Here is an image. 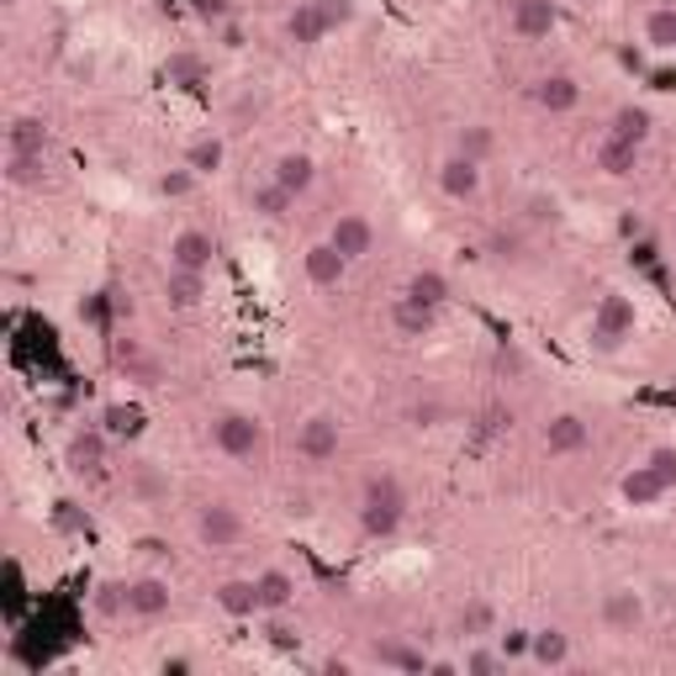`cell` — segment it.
Returning a JSON list of instances; mask_svg holds the SVG:
<instances>
[{"mask_svg": "<svg viewBox=\"0 0 676 676\" xmlns=\"http://www.w3.org/2000/svg\"><path fill=\"white\" fill-rule=\"evenodd\" d=\"M101 423H106V434L112 439H122V434H133V429H138V412L122 408V402H112V408L101 412Z\"/></svg>", "mask_w": 676, "mask_h": 676, "instance_id": "obj_40", "label": "cell"}, {"mask_svg": "<svg viewBox=\"0 0 676 676\" xmlns=\"http://www.w3.org/2000/svg\"><path fill=\"white\" fill-rule=\"evenodd\" d=\"M402 296H408V302H418V307H434V313H439V307L450 302V281H444L439 270H418Z\"/></svg>", "mask_w": 676, "mask_h": 676, "instance_id": "obj_27", "label": "cell"}, {"mask_svg": "<svg viewBox=\"0 0 676 676\" xmlns=\"http://www.w3.org/2000/svg\"><path fill=\"white\" fill-rule=\"evenodd\" d=\"M6 186L11 191H38L43 186V154H6Z\"/></svg>", "mask_w": 676, "mask_h": 676, "instance_id": "obj_29", "label": "cell"}, {"mask_svg": "<svg viewBox=\"0 0 676 676\" xmlns=\"http://www.w3.org/2000/svg\"><path fill=\"white\" fill-rule=\"evenodd\" d=\"M645 43L676 49V6H651V11H645Z\"/></svg>", "mask_w": 676, "mask_h": 676, "instance_id": "obj_32", "label": "cell"}, {"mask_svg": "<svg viewBox=\"0 0 676 676\" xmlns=\"http://www.w3.org/2000/svg\"><path fill=\"white\" fill-rule=\"evenodd\" d=\"M545 450L550 455H581L587 444H592V423L581 418V412H556L550 423H545Z\"/></svg>", "mask_w": 676, "mask_h": 676, "instance_id": "obj_7", "label": "cell"}, {"mask_svg": "<svg viewBox=\"0 0 676 676\" xmlns=\"http://www.w3.org/2000/svg\"><path fill=\"white\" fill-rule=\"evenodd\" d=\"M43 148H49V122L11 117V127H6V154H43Z\"/></svg>", "mask_w": 676, "mask_h": 676, "instance_id": "obj_24", "label": "cell"}, {"mask_svg": "<svg viewBox=\"0 0 676 676\" xmlns=\"http://www.w3.org/2000/svg\"><path fill=\"white\" fill-rule=\"evenodd\" d=\"M529 661L534 666H566V661H571V640H566L560 629H534Z\"/></svg>", "mask_w": 676, "mask_h": 676, "instance_id": "obj_26", "label": "cell"}, {"mask_svg": "<svg viewBox=\"0 0 676 676\" xmlns=\"http://www.w3.org/2000/svg\"><path fill=\"white\" fill-rule=\"evenodd\" d=\"M133 486H138V497H148V503H165L169 497V482L154 471V465H138V482Z\"/></svg>", "mask_w": 676, "mask_h": 676, "instance_id": "obj_41", "label": "cell"}, {"mask_svg": "<svg viewBox=\"0 0 676 676\" xmlns=\"http://www.w3.org/2000/svg\"><path fill=\"white\" fill-rule=\"evenodd\" d=\"M196 534L212 545V550H228V545H239L243 539V518H239V507H228V503H201L196 507Z\"/></svg>", "mask_w": 676, "mask_h": 676, "instance_id": "obj_6", "label": "cell"}, {"mask_svg": "<svg viewBox=\"0 0 676 676\" xmlns=\"http://www.w3.org/2000/svg\"><path fill=\"white\" fill-rule=\"evenodd\" d=\"M96 613L101 619H122V613H127V587H112V581H106L96 592Z\"/></svg>", "mask_w": 676, "mask_h": 676, "instance_id": "obj_42", "label": "cell"}, {"mask_svg": "<svg viewBox=\"0 0 676 676\" xmlns=\"http://www.w3.org/2000/svg\"><path fill=\"white\" fill-rule=\"evenodd\" d=\"M270 180H281L291 196H307L317 186V159L302 154V148H286V154L275 159V169H270Z\"/></svg>", "mask_w": 676, "mask_h": 676, "instance_id": "obj_14", "label": "cell"}, {"mask_svg": "<svg viewBox=\"0 0 676 676\" xmlns=\"http://www.w3.org/2000/svg\"><path fill=\"white\" fill-rule=\"evenodd\" d=\"M492 144H497V138H492V127L471 122V127H460V148H455V154H465V159H486V154H492Z\"/></svg>", "mask_w": 676, "mask_h": 676, "instance_id": "obj_35", "label": "cell"}, {"mask_svg": "<svg viewBox=\"0 0 676 676\" xmlns=\"http://www.w3.org/2000/svg\"><path fill=\"white\" fill-rule=\"evenodd\" d=\"M212 598H218V608L228 619H254V613H265V608H260V581L233 577V581H222Z\"/></svg>", "mask_w": 676, "mask_h": 676, "instance_id": "obj_18", "label": "cell"}, {"mask_svg": "<svg viewBox=\"0 0 676 676\" xmlns=\"http://www.w3.org/2000/svg\"><path fill=\"white\" fill-rule=\"evenodd\" d=\"M460 666H465V676H492V672H503V666H507V655L503 651H486V645H471Z\"/></svg>", "mask_w": 676, "mask_h": 676, "instance_id": "obj_36", "label": "cell"}, {"mask_svg": "<svg viewBox=\"0 0 676 676\" xmlns=\"http://www.w3.org/2000/svg\"><path fill=\"white\" fill-rule=\"evenodd\" d=\"M165 302H169V307H180V313L201 307V302H207V275H201V270L169 265V275H165Z\"/></svg>", "mask_w": 676, "mask_h": 676, "instance_id": "obj_16", "label": "cell"}, {"mask_svg": "<svg viewBox=\"0 0 676 676\" xmlns=\"http://www.w3.org/2000/svg\"><path fill=\"white\" fill-rule=\"evenodd\" d=\"M556 22H560L556 0H513V17H507L518 43H545L556 32Z\"/></svg>", "mask_w": 676, "mask_h": 676, "instance_id": "obj_5", "label": "cell"}, {"mask_svg": "<svg viewBox=\"0 0 676 676\" xmlns=\"http://www.w3.org/2000/svg\"><path fill=\"white\" fill-rule=\"evenodd\" d=\"M529 640H534V629H507V634H497V651H503L507 661H524V655H529Z\"/></svg>", "mask_w": 676, "mask_h": 676, "instance_id": "obj_43", "label": "cell"}, {"mask_svg": "<svg viewBox=\"0 0 676 676\" xmlns=\"http://www.w3.org/2000/svg\"><path fill=\"white\" fill-rule=\"evenodd\" d=\"M634 165H640V144H629L619 133H608L603 144H598V169H603V175L624 180V175H634Z\"/></svg>", "mask_w": 676, "mask_h": 676, "instance_id": "obj_22", "label": "cell"}, {"mask_svg": "<svg viewBox=\"0 0 676 676\" xmlns=\"http://www.w3.org/2000/svg\"><path fill=\"white\" fill-rule=\"evenodd\" d=\"M497 260H524V243H518V233H492V243H486Z\"/></svg>", "mask_w": 676, "mask_h": 676, "instance_id": "obj_49", "label": "cell"}, {"mask_svg": "<svg viewBox=\"0 0 676 676\" xmlns=\"http://www.w3.org/2000/svg\"><path fill=\"white\" fill-rule=\"evenodd\" d=\"M640 328V313H634V302H629L624 291H608L603 302H598V313H592V328H587V344H592V355H619L629 338Z\"/></svg>", "mask_w": 676, "mask_h": 676, "instance_id": "obj_2", "label": "cell"}, {"mask_svg": "<svg viewBox=\"0 0 676 676\" xmlns=\"http://www.w3.org/2000/svg\"><path fill=\"white\" fill-rule=\"evenodd\" d=\"M212 439H218V450L228 460H260V450H265V429H260V418H254V412H239V408L218 412Z\"/></svg>", "mask_w": 676, "mask_h": 676, "instance_id": "obj_3", "label": "cell"}, {"mask_svg": "<svg viewBox=\"0 0 676 676\" xmlns=\"http://www.w3.org/2000/svg\"><path fill=\"white\" fill-rule=\"evenodd\" d=\"M169 581L159 577H138V581H127V613L133 619H165L169 613Z\"/></svg>", "mask_w": 676, "mask_h": 676, "instance_id": "obj_11", "label": "cell"}, {"mask_svg": "<svg viewBox=\"0 0 676 676\" xmlns=\"http://www.w3.org/2000/svg\"><path fill=\"white\" fill-rule=\"evenodd\" d=\"M201 180L191 165L186 169H169V175H159V196H169V201H180V196H191V186Z\"/></svg>", "mask_w": 676, "mask_h": 676, "instance_id": "obj_38", "label": "cell"}, {"mask_svg": "<svg viewBox=\"0 0 676 676\" xmlns=\"http://www.w3.org/2000/svg\"><path fill=\"white\" fill-rule=\"evenodd\" d=\"M370 661L387 666V672H429V655L412 651L408 640H370Z\"/></svg>", "mask_w": 676, "mask_h": 676, "instance_id": "obj_19", "label": "cell"}, {"mask_svg": "<svg viewBox=\"0 0 676 676\" xmlns=\"http://www.w3.org/2000/svg\"><path fill=\"white\" fill-rule=\"evenodd\" d=\"M53 524H59L64 534H85V529H91V524H85V513H80L74 503H59V507H53Z\"/></svg>", "mask_w": 676, "mask_h": 676, "instance_id": "obj_48", "label": "cell"}, {"mask_svg": "<svg viewBox=\"0 0 676 676\" xmlns=\"http://www.w3.org/2000/svg\"><path fill=\"white\" fill-rule=\"evenodd\" d=\"M317 17H323V27L328 32H338V27H355V17H360V0H313Z\"/></svg>", "mask_w": 676, "mask_h": 676, "instance_id": "obj_34", "label": "cell"}, {"mask_svg": "<svg viewBox=\"0 0 676 676\" xmlns=\"http://www.w3.org/2000/svg\"><path fill=\"white\" fill-rule=\"evenodd\" d=\"M291 201H296V196H291L281 180H265V186H254V191H249V207H254V212H260L265 222H281V218H286Z\"/></svg>", "mask_w": 676, "mask_h": 676, "instance_id": "obj_28", "label": "cell"}, {"mask_svg": "<svg viewBox=\"0 0 676 676\" xmlns=\"http://www.w3.org/2000/svg\"><path fill=\"white\" fill-rule=\"evenodd\" d=\"M302 270H307V281H313V286H338V281H344V270H349V260H344V254H338L334 243L323 239V243H313V249H307V254H302Z\"/></svg>", "mask_w": 676, "mask_h": 676, "instance_id": "obj_15", "label": "cell"}, {"mask_svg": "<svg viewBox=\"0 0 676 676\" xmlns=\"http://www.w3.org/2000/svg\"><path fill=\"white\" fill-rule=\"evenodd\" d=\"M165 80H169V85H180V91H196V85L207 80V64H201L196 53H169V59H165Z\"/></svg>", "mask_w": 676, "mask_h": 676, "instance_id": "obj_30", "label": "cell"}, {"mask_svg": "<svg viewBox=\"0 0 676 676\" xmlns=\"http://www.w3.org/2000/svg\"><path fill=\"white\" fill-rule=\"evenodd\" d=\"M212 260H218V239L212 233H201V228H180L175 239H169V265L180 270H212Z\"/></svg>", "mask_w": 676, "mask_h": 676, "instance_id": "obj_8", "label": "cell"}, {"mask_svg": "<svg viewBox=\"0 0 676 676\" xmlns=\"http://www.w3.org/2000/svg\"><path fill=\"white\" fill-rule=\"evenodd\" d=\"M0 6H22V0H0Z\"/></svg>", "mask_w": 676, "mask_h": 676, "instance_id": "obj_54", "label": "cell"}, {"mask_svg": "<svg viewBox=\"0 0 676 676\" xmlns=\"http://www.w3.org/2000/svg\"><path fill=\"white\" fill-rule=\"evenodd\" d=\"M286 38L296 43V49H317V43L328 38V27H323V17H317L313 0H302V6L286 17Z\"/></svg>", "mask_w": 676, "mask_h": 676, "instance_id": "obj_25", "label": "cell"}, {"mask_svg": "<svg viewBox=\"0 0 676 676\" xmlns=\"http://www.w3.org/2000/svg\"><path fill=\"white\" fill-rule=\"evenodd\" d=\"M434 307H418V302H408V296H397L391 302V334L408 338V344H418V338L434 334Z\"/></svg>", "mask_w": 676, "mask_h": 676, "instance_id": "obj_17", "label": "cell"}, {"mask_svg": "<svg viewBox=\"0 0 676 676\" xmlns=\"http://www.w3.org/2000/svg\"><path fill=\"white\" fill-rule=\"evenodd\" d=\"M507 429H513V408L497 402V408L482 412V439H497V434H507Z\"/></svg>", "mask_w": 676, "mask_h": 676, "instance_id": "obj_46", "label": "cell"}, {"mask_svg": "<svg viewBox=\"0 0 676 676\" xmlns=\"http://www.w3.org/2000/svg\"><path fill=\"white\" fill-rule=\"evenodd\" d=\"M577 101H581V85L571 74H545V80L534 85V106H539V112H571Z\"/></svg>", "mask_w": 676, "mask_h": 676, "instance_id": "obj_20", "label": "cell"}, {"mask_svg": "<svg viewBox=\"0 0 676 676\" xmlns=\"http://www.w3.org/2000/svg\"><path fill=\"white\" fill-rule=\"evenodd\" d=\"M260 608L265 613H286L291 603H296V577L291 571H281V566H270V571H260Z\"/></svg>", "mask_w": 676, "mask_h": 676, "instance_id": "obj_23", "label": "cell"}, {"mask_svg": "<svg viewBox=\"0 0 676 676\" xmlns=\"http://www.w3.org/2000/svg\"><path fill=\"white\" fill-rule=\"evenodd\" d=\"M222 154H228L222 138L218 133H207V138H196V144L186 148V165H191L196 175H212V169H222Z\"/></svg>", "mask_w": 676, "mask_h": 676, "instance_id": "obj_33", "label": "cell"}, {"mask_svg": "<svg viewBox=\"0 0 676 676\" xmlns=\"http://www.w3.org/2000/svg\"><path fill=\"white\" fill-rule=\"evenodd\" d=\"M492 624H497V613H492V603H471V608H460V634L482 640V634H492Z\"/></svg>", "mask_w": 676, "mask_h": 676, "instance_id": "obj_37", "label": "cell"}, {"mask_svg": "<svg viewBox=\"0 0 676 676\" xmlns=\"http://www.w3.org/2000/svg\"><path fill=\"white\" fill-rule=\"evenodd\" d=\"M222 43H228V49H243V32L228 22V27H222Z\"/></svg>", "mask_w": 676, "mask_h": 676, "instance_id": "obj_53", "label": "cell"}, {"mask_svg": "<svg viewBox=\"0 0 676 676\" xmlns=\"http://www.w3.org/2000/svg\"><path fill=\"white\" fill-rule=\"evenodd\" d=\"M338 444H344V429H338L334 412H313L307 423H302V434H296V455L307 460V465H328L338 455Z\"/></svg>", "mask_w": 676, "mask_h": 676, "instance_id": "obj_4", "label": "cell"}, {"mask_svg": "<svg viewBox=\"0 0 676 676\" xmlns=\"http://www.w3.org/2000/svg\"><path fill=\"white\" fill-rule=\"evenodd\" d=\"M106 429H80L70 439V471L74 476H101L106 471Z\"/></svg>", "mask_w": 676, "mask_h": 676, "instance_id": "obj_13", "label": "cell"}, {"mask_svg": "<svg viewBox=\"0 0 676 676\" xmlns=\"http://www.w3.org/2000/svg\"><path fill=\"white\" fill-rule=\"evenodd\" d=\"M603 624L613 629V634H634V629L645 624V598H640L634 587L608 592V598H603Z\"/></svg>", "mask_w": 676, "mask_h": 676, "instance_id": "obj_12", "label": "cell"}, {"mask_svg": "<svg viewBox=\"0 0 676 676\" xmlns=\"http://www.w3.org/2000/svg\"><path fill=\"white\" fill-rule=\"evenodd\" d=\"M191 6L201 22H228V11H233V0H191Z\"/></svg>", "mask_w": 676, "mask_h": 676, "instance_id": "obj_50", "label": "cell"}, {"mask_svg": "<svg viewBox=\"0 0 676 676\" xmlns=\"http://www.w3.org/2000/svg\"><path fill=\"white\" fill-rule=\"evenodd\" d=\"M408 418L418 423V429H434L439 418H444V402H439V397H418V402L408 408Z\"/></svg>", "mask_w": 676, "mask_h": 676, "instance_id": "obj_44", "label": "cell"}, {"mask_svg": "<svg viewBox=\"0 0 676 676\" xmlns=\"http://www.w3.org/2000/svg\"><path fill=\"white\" fill-rule=\"evenodd\" d=\"M328 243H334L338 254H344V260L355 265V260H365V254L376 249V228H370V218H360V212H344V218L334 222Z\"/></svg>", "mask_w": 676, "mask_h": 676, "instance_id": "obj_10", "label": "cell"}, {"mask_svg": "<svg viewBox=\"0 0 676 676\" xmlns=\"http://www.w3.org/2000/svg\"><path fill=\"white\" fill-rule=\"evenodd\" d=\"M608 133H619V138H629V144L645 148V138H651V112H645V106H619Z\"/></svg>", "mask_w": 676, "mask_h": 676, "instance_id": "obj_31", "label": "cell"}, {"mask_svg": "<svg viewBox=\"0 0 676 676\" xmlns=\"http://www.w3.org/2000/svg\"><path fill=\"white\" fill-rule=\"evenodd\" d=\"M529 222H539V228H556V222H560L556 196H529Z\"/></svg>", "mask_w": 676, "mask_h": 676, "instance_id": "obj_47", "label": "cell"}, {"mask_svg": "<svg viewBox=\"0 0 676 676\" xmlns=\"http://www.w3.org/2000/svg\"><path fill=\"white\" fill-rule=\"evenodd\" d=\"M645 465H651L655 476L666 482V492H676V444H655V450H651V460H645Z\"/></svg>", "mask_w": 676, "mask_h": 676, "instance_id": "obj_39", "label": "cell"}, {"mask_svg": "<svg viewBox=\"0 0 676 676\" xmlns=\"http://www.w3.org/2000/svg\"><path fill=\"white\" fill-rule=\"evenodd\" d=\"M260 106H265V101L254 96V91H243V96L233 101V117H260Z\"/></svg>", "mask_w": 676, "mask_h": 676, "instance_id": "obj_51", "label": "cell"}, {"mask_svg": "<svg viewBox=\"0 0 676 676\" xmlns=\"http://www.w3.org/2000/svg\"><path fill=\"white\" fill-rule=\"evenodd\" d=\"M619 497H624L629 507H655L661 497H666V482L655 476L651 465H634L624 482H619Z\"/></svg>", "mask_w": 676, "mask_h": 676, "instance_id": "obj_21", "label": "cell"}, {"mask_svg": "<svg viewBox=\"0 0 676 676\" xmlns=\"http://www.w3.org/2000/svg\"><path fill=\"white\" fill-rule=\"evenodd\" d=\"M497 370H524V355H518V349H497Z\"/></svg>", "mask_w": 676, "mask_h": 676, "instance_id": "obj_52", "label": "cell"}, {"mask_svg": "<svg viewBox=\"0 0 676 676\" xmlns=\"http://www.w3.org/2000/svg\"><path fill=\"white\" fill-rule=\"evenodd\" d=\"M265 634H270V645H275V651H296V640H302V634H296V629H291L281 613H270Z\"/></svg>", "mask_w": 676, "mask_h": 676, "instance_id": "obj_45", "label": "cell"}, {"mask_svg": "<svg viewBox=\"0 0 676 676\" xmlns=\"http://www.w3.org/2000/svg\"><path fill=\"white\" fill-rule=\"evenodd\" d=\"M402 518H408V492H402V482L391 471L370 476L360 492V529L370 539H391V534L402 529Z\"/></svg>", "mask_w": 676, "mask_h": 676, "instance_id": "obj_1", "label": "cell"}, {"mask_svg": "<svg viewBox=\"0 0 676 676\" xmlns=\"http://www.w3.org/2000/svg\"><path fill=\"white\" fill-rule=\"evenodd\" d=\"M439 191L450 201H476L482 196V159H465V154H450L439 165Z\"/></svg>", "mask_w": 676, "mask_h": 676, "instance_id": "obj_9", "label": "cell"}]
</instances>
